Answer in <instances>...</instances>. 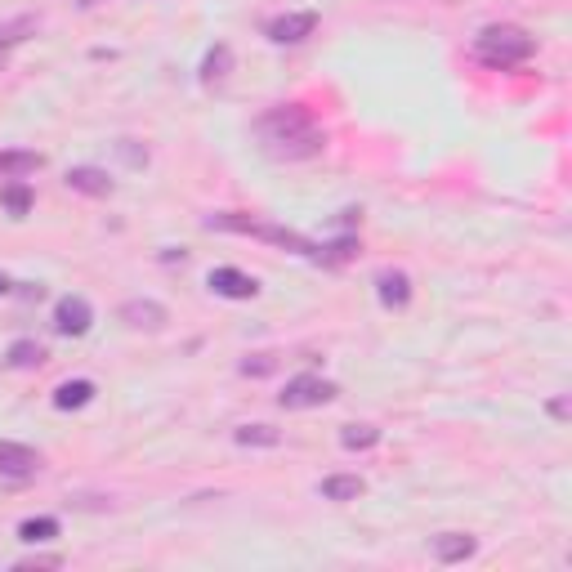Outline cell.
Masks as SVG:
<instances>
[{
  "instance_id": "cell-23",
  "label": "cell",
  "mask_w": 572,
  "mask_h": 572,
  "mask_svg": "<svg viewBox=\"0 0 572 572\" xmlns=\"http://www.w3.org/2000/svg\"><path fill=\"white\" fill-rule=\"evenodd\" d=\"M117 148H121V157H126V161H130V166H148V148H143V152H139V148H135V139H121V143H117Z\"/></svg>"
},
{
  "instance_id": "cell-16",
  "label": "cell",
  "mask_w": 572,
  "mask_h": 572,
  "mask_svg": "<svg viewBox=\"0 0 572 572\" xmlns=\"http://www.w3.org/2000/svg\"><path fill=\"white\" fill-rule=\"evenodd\" d=\"M228 72H233V50H228V45H215V50L202 59V85H219Z\"/></svg>"
},
{
  "instance_id": "cell-20",
  "label": "cell",
  "mask_w": 572,
  "mask_h": 572,
  "mask_svg": "<svg viewBox=\"0 0 572 572\" xmlns=\"http://www.w3.org/2000/svg\"><path fill=\"white\" fill-rule=\"evenodd\" d=\"M340 443H345L349 452H358V447H376L380 429L376 425H345V429H340Z\"/></svg>"
},
{
  "instance_id": "cell-22",
  "label": "cell",
  "mask_w": 572,
  "mask_h": 572,
  "mask_svg": "<svg viewBox=\"0 0 572 572\" xmlns=\"http://www.w3.org/2000/svg\"><path fill=\"white\" fill-rule=\"evenodd\" d=\"M0 202H5L9 215H27V211H32V188H27V184H9L5 193H0Z\"/></svg>"
},
{
  "instance_id": "cell-3",
  "label": "cell",
  "mask_w": 572,
  "mask_h": 572,
  "mask_svg": "<svg viewBox=\"0 0 572 572\" xmlns=\"http://www.w3.org/2000/svg\"><path fill=\"white\" fill-rule=\"evenodd\" d=\"M474 54H479L488 68H519V63H528L532 54H537V41L514 23H492L474 36Z\"/></svg>"
},
{
  "instance_id": "cell-2",
  "label": "cell",
  "mask_w": 572,
  "mask_h": 572,
  "mask_svg": "<svg viewBox=\"0 0 572 572\" xmlns=\"http://www.w3.org/2000/svg\"><path fill=\"white\" fill-rule=\"evenodd\" d=\"M206 228L260 237V242H273V246H282V251H295V255H304V260H318L322 264V246L318 242H309V237L291 233V228H282V224H269V219H246V215H233V211H219V215L206 219Z\"/></svg>"
},
{
  "instance_id": "cell-26",
  "label": "cell",
  "mask_w": 572,
  "mask_h": 572,
  "mask_svg": "<svg viewBox=\"0 0 572 572\" xmlns=\"http://www.w3.org/2000/svg\"><path fill=\"white\" fill-rule=\"evenodd\" d=\"M550 412H555L559 421H564V416H568V398H555V403H550Z\"/></svg>"
},
{
  "instance_id": "cell-14",
  "label": "cell",
  "mask_w": 572,
  "mask_h": 572,
  "mask_svg": "<svg viewBox=\"0 0 572 572\" xmlns=\"http://www.w3.org/2000/svg\"><path fill=\"white\" fill-rule=\"evenodd\" d=\"M85 403H94V380H68V385L54 389V407L59 412H76Z\"/></svg>"
},
{
  "instance_id": "cell-8",
  "label": "cell",
  "mask_w": 572,
  "mask_h": 572,
  "mask_svg": "<svg viewBox=\"0 0 572 572\" xmlns=\"http://www.w3.org/2000/svg\"><path fill=\"white\" fill-rule=\"evenodd\" d=\"M206 286H211L215 295H224V300H255V295H260V282L242 269H211Z\"/></svg>"
},
{
  "instance_id": "cell-27",
  "label": "cell",
  "mask_w": 572,
  "mask_h": 572,
  "mask_svg": "<svg viewBox=\"0 0 572 572\" xmlns=\"http://www.w3.org/2000/svg\"><path fill=\"white\" fill-rule=\"evenodd\" d=\"M9 291H14V282H9L5 273H0V295H9Z\"/></svg>"
},
{
  "instance_id": "cell-17",
  "label": "cell",
  "mask_w": 572,
  "mask_h": 572,
  "mask_svg": "<svg viewBox=\"0 0 572 572\" xmlns=\"http://www.w3.org/2000/svg\"><path fill=\"white\" fill-rule=\"evenodd\" d=\"M18 537H23L27 546L54 541V537H59V519H50V514H41V519H23V523H18Z\"/></svg>"
},
{
  "instance_id": "cell-11",
  "label": "cell",
  "mask_w": 572,
  "mask_h": 572,
  "mask_svg": "<svg viewBox=\"0 0 572 572\" xmlns=\"http://www.w3.org/2000/svg\"><path fill=\"white\" fill-rule=\"evenodd\" d=\"M68 188L72 193H85V197H112V179H108V170H99V166H72Z\"/></svg>"
},
{
  "instance_id": "cell-12",
  "label": "cell",
  "mask_w": 572,
  "mask_h": 572,
  "mask_svg": "<svg viewBox=\"0 0 572 572\" xmlns=\"http://www.w3.org/2000/svg\"><path fill=\"white\" fill-rule=\"evenodd\" d=\"M474 550H479V541L465 537V532H443V537H434V555L443 559V564H461Z\"/></svg>"
},
{
  "instance_id": "cell-18",
  "label": "cell",
  "mask_w": 572,
  "mask_h": 572,
  "mask_svg": "<svg viewBox=\"0 0 572 572\" xmlns=\"http://www.w3.org/2000/svg\"><path fill=\"white\" fill-rule=\"evenodd\" d=\"M5 362L9 367H41L45 362V345H36V340H14V345H9V354H5Z\"/></svg>"
},
{
  "instance_id": "cell-28",
  "label": "cell",
  "mask_w": 572,
  "mask_h": 572,
  "mask_svg": "<svg viewBox=\"0 0 572 572\" xmlns=\"http://www.w3.org/2000/svg\"><path fill=\"white\" fill-rule=\"evenodd\" d=\"M81 5H85V9H90V5H99V0H81Z\"/></svg>"
},
{
  "instance_id": "cell-19",
  "label": "cell",
  "mask_w": 572,
  "mask_h": 572,
  "mask_svg": "<svg viewBox=\"0 0 572 572\" xmlns=\"http://www.w3.org/2000/svg\"><path fill=\"white\" fill-rule=\"evenodd\" d=\"M233 438H237L242 447H278V443H282V434H278L273 425H242Z\"/></svg>"
},
{
  "instance_id": "cell-10",
  "label": "cell",
  "mask_w": 572,
  "mask_h": 572,
  "mask_svg": "<svg viewBox=\"0 0 572 572\" xmlns=\"http://www.w3.org/2000/svg\"><path fill=\"white\" fill-rule=\"evenodd\" d=\"M376 295L385 309H407V300H412V278H407L403 269L376 273Z\"/></svg>"
},
{
  "instance_id": "cell-4",
  "label": "cell",
  "mask_w": 572,
  "mask_h": 572,
  "mask_svg": "<svg viewBox=\"0 0 572 572\" xmlns=\"http://www.w3.org/2000/svg\"><path fill=\"white\" fill-rule=\"evenodd\" d=\"M340 389L331 385V380H322V376H295V380H286V389L278 394V403L286 407V412H304V407H322V403H331Z\"/></svg>"
},
{
  "instance_id": "cell-13",
  "label": "cell",
  "mask_w": 572,
  "mask_h": 572,
  "mask_svg": "<svg viewBox=\"0 0 572 572\" xmlns=\"http://www.w3.org/2000/svg\"><path fill=\"white\" fill-rule=\"evenodd\" d=\"M318 492L327 501H358L362 492H367V483H362L358 474H331V479H322Z\"/></svg>"
},
{
  "instance_id": "cell-9",
  "label": "cell",
  "mask_w": 572,
  "mask_h": 572,
  "mask_svg": "<svg viewBox=\"0 0 572 572\" xmlns=\"http://www.w3.org/2000/svg\"><path fill=\"white\" fill-rule=\"evenodd\" d=\"M36 470H41V452H36V447L0 438V474H9V479H27V474H36Z\"/></svg>"
},
{
  "instance_id": "cell-15",
  "label": "cell",
  "mask_w": 572,
  "mask_h": 572,
  "mask_svg": "<svg viewBox=\"0 0 572 572\" xmlns=\"http://www.w3.org/2000/svg\"><path fill=\"white\" fill-rule=\"evenodd\" d=\"M41 152H27V148H14V152H0V175L5 179H23L32 170H41Z\"/></svg>"
},
{
  "instance_id": "cell-24",
  "label": "cell",
  "mask_w": 572,
  "mask_h": 572,
  "mask_svg": "<svg viewBox=\"0 0 572 572\" xmlns=\"http://www.w3.org/2000/svg\"><path fill=\"white\" fill-rule=\"evenodd\" d=\"M59 564H63L59 555H36V559H23L18 568H59Z\"/></svg>"
},
{
  "instance_id": "cell-25",
  "label": "cell",
  "mask_w": 572,
  "mask_h": 572,
  "mask_svg": "<svg viewBox=\"0 0 572 572\" xmlns=\"http://www.w3.org/2000/svg\"><path fill=\"white\" fill-rule=\"evenodd\" d=\"M242 371H246V376H264V371H273V358H260V362L246 358V362H242Z\"/></svg>"
},
{
  "instance_id": "cell-21",
  "label": "cell",
  "mask_w": 572,
  "mask_h": 572,
  "mask_svg": "<svg viewBox=\"0 0 572 572\" xmlns=\"http://www.w3.org/2000/svg\"><path fill=\"white\" fill-rule=\"evenodd\" d=\"M41 27V18L36 14H23V18H14V23H5L0 27V45H14V41H27V36Z\"/></svg>"
},
{
  "instance_id": "cell-1",
  "label": "cell",
  "mask_w": 572,
  "mask_h": 572,
  "mask_svg": "<svg viewBox=\"0 0 572 572\" xmlns=\"http://www.w3.org/2000/svg\"><path fill=\"white\" fill-rule=\"evenodd\" d=\"M255 135H260V148L273 161H309L327 152V130L313 121L304 103H282V108L264 112L255 121Z\"/></svg>"
},
{
  "instance_id": "cell-7",
  "label": "cell",
  "mask_w": 572,
  "mask_h": 572,
  "mask_svg": "<svg viewBox=\"0 0 572 572\" xmlns=\"http://www.w3.org/2000/svg\"><path fill=\"white\" fill-rule=\"evenodd\" d=\"M117 318L126 322L130 331H161L170 322V313H166V304H157V300H126L117 309Z\"/></svg>"
},
{
  "instance_id": "cell-6",
  "label": "cell",
  "mask_w": 572,
  "mask_h": 572,
  "mask_svg": "<svg viewBox=\"0 0 572 572\" xmlns=\"http://www.w3.org/2000/svg\"><path fill=\"white\" fill-rule=\"evenodd\" d=\"M264 32H269L273 45H295V41H304V36L318 32V14H313V9H300V14H282V18H273Z\"/></svg>"
},
{
  "instance_id": "cell-5",
  "label": "cell",
  "mask_w": 572,
  "mask_h": 572,
  "mask_svg": "<svg viewBox=\"0 0 572 572\" xmlns=\"http://www.w3.org/2000/svg\"><path fill=\"white\" fill-rule=\"evenodd\" d=\"M94 322V309L85 295H63L59 304H54V331L59 336H85Z\"/></svg>"
}]
</instances>
